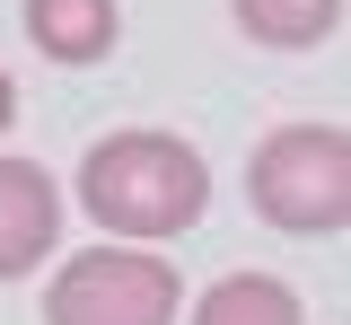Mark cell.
I'll return each mask as SVG.
<instances>
[{"label":"cell","instance_id":"cell-3","mask_svg":"<svg viewBox=\"0 0 351 325\" xmlns=\"http://www.w3.org/2000/svg\"><path fill=\"white\" fill-rule=\"evenodd\" d=\"M176 317H184L176 255H149V246L97 237L88 255H62L44 281V325H176Z\"/></svg>","mask_w":351,"mask_h":325},{"label":"cell","instance_id":"cell-4","mask_svg":"<svg viewBox=\"0 0 351 325\" xmlns=\"http://www.w3.org/2000/svg\"><path fill=\"white\" fill-rule=\"evenodd\" d=\"M62 255V185L36 158L0 149V281H36V264Z\"/></svg>","mask_w":351,"mask_h":325},{"label":"cell","instance_id":"cell-7","mask_svg":"<svg viewBox=\"0 0 351 325\" xmlns=\"http://www.w3.org/2000/svg\"><path fill=\"white\" fill-rule=\"evenodd\" d=\"M184 325H307V299L281 273H219L184 308Z\"/></svg>","mask_w":351,"mask_h":325},{"label":"cell","instance_id":"cell-5","mask_svg":"<svg viewBox=\"0 0 351 325\" xmlns=\"http://www.w3.org/2000/svg\"><path fill=\"white\" fill-rule=\"evenodd\" d=\"M18 18H27V45L44 62H62V71H97L123 45V9L114 0H18Z\"/></svg>","mask_w":351,"mask_h":325},{"label":"cell","instance_id":"cell-2","mask_svg":"<svg viewBox=\"0 0 351 325\" xmlns=\"http://www.w3.org/2000/svg\"><path fill=\"white\" fill-rule=\"evenodd\" d=\"M246 211L281 237H343L351 229V132L343 123H272L246 149Z\"/></svg>","mask_w":351,"mask_h":325},{"label":"cell","instance_id":"cell-8","mask_svg":"<svg viewBox=\"0 0 351 325\" xmlns=\"http://www.w3.org/2000/svg\"><path fill=\"white\" fill-rule=\"evenodd\" d=\"M9 123H18V80L0 71V132H9Z\"/></svg>","mask_w":351,"mask_h":325},{"label":"cell","instance_id":"cell-1","mask_svg":"<svg viewBox=\"0 0 351 325\" xmlns=\"http://www.w3.org/2000/svg\"><path fill=\"white\" fill-rule=\"evenodd\" d=\"M71 185H80V211L97 220V237H114V246H167V237L202 229V211H211V158L184 132L123 123V132L88 141Z\"/></svg>","mask_w":351,"mask_h":325},{"label":"cell","instance_id":"cell-6","mask_svg":"<svg viewBox=\"0 0 351 325\" xmlns=\"http://www.w3.org/2000/svg\"><path fill=\"white\" fill-rule=\"evenodd\" d=\"M343 9L351 0H228V18H237V36L263 53H316L343 36Z\"/></svg>","mask_w":351,"mask_h":325}]
</instances>
